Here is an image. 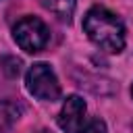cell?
<instances>
[{
	"instance_id": "obj_1",
	"label": "cell",
	"mask_w": 133,
	"mask_h": 133,
	"mask_svg": "<svg viewBox=\"0 0 133 133\" xmlns=\"http://www.w3.org/2000/svg\"><path fill=\"white\" fill-rule=\"evenodd\" d=\"M83 29L87 37L104 52L118 54L125 48V25L114 12L104 6H94L85 12Z\"/></svg>"
},
{
	"instance_id": "obj_7",
	"label": "cell",
	"mask_w": 133,
	"mask_h": 133,
	"mask_svg": "<svg viewBox=\"0 0 133 133\" xmlns=\"http://www.w3.org/2000/svg\"><path fill=\"white\" fill-rule=\"evenodd\" d=\"M21 64H23V62H21L17 56H10V54H6V56L0 58V69H2V73H4L6 77H10V79H15V77L21 75Z\"/></svg>"
},
{
	"instance_id": "obj_5",
	"label": "cell",
	"mask_w": 133,
	"mask_h": 133,
	"mask_svg": "<svg viewBox=\"0 0 133 133\" xmlns=\"http://www.w3.org/2000/svg\"><path fill=\"white\" fill-rule=\"evenodd\" d=\"M39 4L46 10H50L54 17H58L60 21H71L75 15L77 0H39Z\"/></svg>"
},
{
	"instance_id": "obj_10",
	"label": "cell",
	"mask_w": 133,
	"mask_h": 133,
	"mask_svg": "<svg viewBox=\"0 0 133 133\" xmlns=\"http://www.w3.org/2000/svg\"><path fill=\"white\" fill-rule=\"evenodd\" d=\"M42 133H46V131H42Z\"/></svg>"
},
{
	"instance_id": "obj_2",
	"label": "cell",
	"mask_w": 133,
	"mask_h": 133,
	"mask_svg": "<svg viewBox=\"0 0 133 133\" xmlns=\"http://www.w3.org/2000/svg\"><path fill=\"white\" fill-rule=\"evenodd\" d=\"M12 37L19 44L21 50H25L29 54H35V52L46 48V44L50 39V31H48V27L44 25L42 19H37V17H23L12 27Z\"/></svg>"
},
{
	"instance_id": "obj_9",
	"label": "cell",
	"mask_w": 133,
	"mask_h": 133,
	"mask_svg": "<svg viewBox=\"0 0 133 133\" xmlns=\"http://www.w3.org/2000/svg\"><path fill=\"white\" fill-rule=\"evenodd\" d=\"M131 96H133V85H131Z\"/></svg>"
},
{
	"instance_id": "obj_4",
	"label": "cell",
	"mask_w": 133,
	"mask_h": 133,
	"mask_svg": "<svg viewBox=\"0 0 133 133\" xmlns=\"http://www.w3.org/2000/svg\"><path fill=\"white\" fill-rule=\"evenodd\" d=\"M85 112H87V106H85L83 98L69 96L62 104L60 114H58V127L64 133H81L89 121V118H85Z\"/></svg>"
},
{
	"instance_id": "obj_8",
	"label": "cell",
	"mask_w": 133,
	"mask_h": 133,
	"mask_svg": "<svg viewBox=\"0 0 133 133\" xmlns=\"http://www.w3.org/2000/svg\"><path fill=\"white\" fill-rule=\"evenodd\" d=\"M81 133H106V125L102 118H89Z\"/></svg>"
},
{
	"instance_id": "obj_3",
	"label": "cell",
	"mask_w": 133,
	"mask_h": 133,
	"mask_svg": "<svg viewBox=\"0 0 133 133\" xmlns=\"http://www.w3.org/2000/svg\"><path fill=\"white\" fill-rule=\"evenodd\" d=\"M27 89L31 96H35L37 100L44 102H54L60 98V83L54 75V71L50 69V64L46 62H35L25 77Z\"/></svg>"
},
{
	"instance_id": "obj_6",
	"label": "cell",
	"mask_w": 133,
	"mask_h": 133,
	"mask_svg": "<svg viewBox=\"0 0 133 133\" xmlns=\"http://www.w3.org/2000/svg\"><path fill=\"white\" fill-rule=\"evenodd\" d=\"M19 116H21V106L10 100H2L0 102V133H8L12 125L19 121Z\"/></svg>"
}]
</instances>
